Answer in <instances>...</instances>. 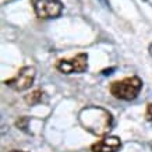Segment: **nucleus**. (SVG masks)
<instances>
[{"label": "nucleus", "mask_w": 152, "mask_h": 152, "mask_svg": "<svg viewBox=\"0 0 152 152\" xmlns=\"http://www.w3.org/2000/svg\"><path fill=\"white\" fill-rule=\"evenodd\" d=\"M101 1L103 3V4H105V7H107V9L110 7V4H109V1H107V0H101Z\"/></svg>", "instance_id": "10"}, {"label": "nucleus", "mask_w": 152, "mask_h": 152, "mask_svg": "<svg viewBox=\"0 0 152 152\" xmlns=\"http://www.w3.org/2000/svg\"><path fill=\"white\" fill-rule=\"evenodd\" d=\"M42 98H43V92H42V91H39V89H37V91H32L31 94L25 95L24 101H25V103H27V105L34 106V105L41 103V102H42Z\"/></svg>", "instance_id": "7"}, {"label": "nucleus", "mask_w": 152, "mask_h": 152, "mask_svg": "<svg viewBox=\"0 0 152 152\" xmlns=\"http://www.w3.org/2000/svg\"><path fill=\"white\" fill-rule=\"evenodd\" d=\"M9 152H25V151H18V149H13V151H9Z\"/></svg>", "instance_id": "12"}, {"label": "nucleus", "mask_w": 152, "mask_h": 152, "mask_svg": "<svg viewBox=\"0 0 152 152\" xmlns=\"http://www.w3.org/2000/svg\"><path fill=\"white\" fill-rule=\"evenodd\" d=\"M28 123H29V117L24 116V117H20V119L15 121V126H17L20 130H23V131L28 133Z\"/></svg>", "instance_id": "8"}, {"label": "nucleus", "mask_w": 152, "mask_h": 152, "mask_svg": "<svg viewBox=\"0 0 152 152\" xmlns=\"http://www.w3.org/2000/svg\"><path fill=\"white\" fill-rule=\"evenodd\" d=\"M56 69L63 74H73V73H85L88 70V55L80 53L74 56L73 59H61L57 61Z\"/></svg>", "instance_id": "4"}, {"label": "nucleus", "mask_w": 152, "mask_h": 152, "mask_svg": "<svg viewBox=\"0 0 152 152\" xmlns=\"http://www.w3.org/2000/svg\"><path fill=\"white\" fill-rule=\"evenodd\" d=\"M148 50H149V55L152 56V43H151V45H149V48H148Z\"/></svg>", "instance_id": "11"}, {"label": "nucleus", "mask_w": 152, "mask_h": 152, "mask_svg": "<svg viewBox=\"0 0 152 152\" xmlns=\"http://www.w3.org/2000/svg\"><path fill=\"white\" fill-rule=\"evenodd\" d=\"M145 1H147V0H145Z\"/></svg>", "instance_id": "13"}, {"label": "nucleus", "mask_w": 152, "mask_h": 152, "mask_svg": "<svg viewBox=\"0 0 152 152\" xmlns=\"http://www.w3.org/2000/svg\"><path fill=\"white\" fill-rule=\"evenodd\" d=\"M121 148V141L119 137L115 135H109L105 137L103 140H99L91 147L92 152H117Z\"/></svg>", "instance_id": "6"}, {"label": "nucleus", "mask_w": 152, "mask_h": 152, "mask_svg": "<svg viewBox=\"0 0 152 152\" xmlns=\"http://www.w3.org/2000/svg\"><path fill=\"white\" fill-rule=\"evenodd\" d=\"M145 119L148 121H152V103H148L147 112H145Z\"/></svg>", "instance_id": "9"}, {"label": "nucleus", "mask_w": 152, "mask_h": 152, "mask_svg": "<svg viewBox=\"0 0 152 152\" xmlns=\"http://www.w3.org/2000/svg\"><path fill=\"white\" fill-rule=\"evenodd\" d=\"M35 75H37V70L32 66H25L23 69H20V71L13 78L6 80L4 84L7 87L13 88L14 91H27L31 88V85L34 84V80H35Z\"/></svg>", "instance_id": "3"}, {"label": "nucleus", "mask_w": 152, "mask_h": 152, "mask_svg": "<svg viewBox=\"0 0 152 152\" xmlns=\"http://www.w3.org/2000/svg\"><path fill=\"white\" fill-rule=\"evenodd\" d=\"M110 94L116 99L121 101H134L142 89V81L140 77H129L121 81L110 84Z\"/></svg>", "instance_id": "2"}, {"label": "nucleus", "mask_w": 152, "mask_h": 152, "mask_svg": "<svg viewBox=\"0 0 152 152\" xmlns=\"http://www.w3.org/2000/svg\"><path fill=\"white\" fill-rule=\"evenodd\" d=\"M34 9L39 18H57L63 11V3L60 0H35Z\"/></svg>", "instance_id": "5"}, {"label": "nucleus", "mask_w": 152, "mask_h": 152, "mask_svg": "<svg viewBox=\"0 0 152 152\" xmlns=\"http://www.w3.org/2000/svg\"><path fill=\"white\" fill-rule=\"evenodd\" d=\"M80 123L84 129L98 137H105L113 127V116L101 106H87L78 115Z\"/></svg>", "instance_id": "1"}]
</instances>
